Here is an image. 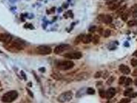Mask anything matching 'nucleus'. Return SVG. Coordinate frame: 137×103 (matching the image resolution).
<instances>
[{
    "label": "nucleus",
    "instance_id": "f257e3e1",
    "mask_svg": "<svg viewBox=\"0 0 137 103\" xmlns=\"http://www.w3.org/2000/svg\"><path fill=\"white\" fill-rule=\"evenodd\" d=\"M25 47V44L23 41L19 39H16L10 42L9 43L7 44V46L6 47H7V50L11 52H18L23 50Z\"/></svg>",
    "mask_w": 137,
    "mask_h": 103
},
{
    "label": "nucleus",
    "instance_id": "f03ea898",
    "mask_svg": "<svg viewBox=\"0 0 137 103\" xmlns=\"http://www.w3.org/2000/svg\"><path fill=\"white\" fill-rule=\"evenodd\" d=\"M18 96V92L15 90H12L5 93L3 95L2 101L4 103H11L16 100Z\"/></svg>",
    "mask_w": 137,
    "mask_h": 103
},
{
    "label": "nucleus",
    "instance_id": "7ed1b4c3",
    "mask_svg": "<svg viewBox=\"0 0 137 103\" xmlns=\"http://www.w3.org/2000/svg\"><path fill=\"white\" fill-rule=\"evenodd\" d=\"M74 66V62L70 60H64V61H60L57 65V68L62 71L69 70L73 68Z\"/></svg>",
    "mask_w": 137,
    "mask_h": 103
},
{
    "label": "nucleus",
    "instance_id": "20e7f679",
    "mask_svg": "<svg viewBox=\"0 0 137 103\" xmlns=\"http://www.w3.org/2000/svg\"><path fill=\"white\" fill-rule=\"evenodd\" d=\"M73 94L71 91H68L60 94L57 98V101L61 103H65L70 101L73 98Z\"/></svg>",
    "mask_w": 137,
    "mask_h": 103
},
{
    "label": "nucleus",
    "instance_id": "39448f33",
    "mask_svg": "<svg viewBox=\"0 0 137 103\" xmlns=\"http://www.w3.org/2000/svg\"><path fill=\"white\" fill-rule=\"evenodd\" d=\"M52 50L51 47L47 46V45H40L36 48V53L38 55H49L52 53Z\"/></svg>",
    "mask_w": 137,
    "mask_h": 103
},
{
    "label": "nucleus",
    "instance_id": "423d86ee",
    "mask_svg": "<svg viewBox=\"0 0 137 103\" xmlns=\"http://www.w3.org/2000/svg\"><path fill=\"white\" fill-rule=\"evenodd\" d=\"M70 48V46L67 44H61L56 47L54 50V53L55 54H60Z\"/></svg>",
    "mask_w": 137,
    "mask_h": 103
},
{
    "label": "nucleus",
    "instance_id": "0eeeda50",
    "mask_svg": "<svg viewBox=\"0 0 137 103\" xmlns=\"http://www.w3.org/2000/svg\"><path fill=\"white\" fill-rule=\"evenodd\" d=\"M64 57L70 59H79L81 58L82 54L80 52L68 53L64 55Z\"/></svg>",
    "mask_w": 137,
    "mask_h": 103
},
{
    "label": "nucleus",
    "instance_id": "6e6552de",
    "mask_svg": "<svg viewBox=\"0 0 137 103\" xmlns=\"http://www.w3.org/2000/svg\"><path fill=\"white\" fill-rule=\"evenodd\" d=\"M12 41V37L7 33H0V41L6 44L9 43Z\"/></svg>",
    "mask_w": 137,
    "mask_h": 103
},
{
    "label": "nucleus",
    "instance_id": "1a4fd4ad",
    "mask_svg": "<svg viewBox=\"0 0 137 103\" xmlns=\"http://www.w3.org/2000/svg\"><path fill=\"white\" fill-rule=\"evenodd\" d=\"M123 0H112L107 4L109 5V9L111 10H114L120 6Z\"/></svg>",
    "mask_w": 137,
    "mask_h": 103
},
{
    "label": "nucleus",
    "instance_id": "9d476101",
    "mask_svg": "<svg viewBox=\"0 0 137 103\" xmlns=\"http://www.w3.org/2000/svg\"><path fill=\"white\" fill-rule=\"evenodd\" d=\"M97 19H98L99 20L103 22L106 24H110L112 21V18L110 16H109V15L100 14L99 16Z\"/></svg>",
    "mask_w": 137,
    "mask_h": 103
},
{
    "label": "nucleus",
    "instance_id": "9b49d317",
    "mask_svg": "<svg viewBox=\"0 0 137 103\" xmlns=\"http://www.w3.org/2000/svg\"><path fill=\"white\" fill-rule=\"evenodd\" d=\"M116 94V90L114 88H110L106 92V98L108 99L113 98Z\"/></svg>",
    "mask_w": 137,
    "mask_h": 103
},
{
    "label": "nucleus",
    "instance_id": "f8f14e48",
    "mask_svg": "<svg viewBox=\"0 0 137 103\" xmlns=\"http://www.w3.org/2000/svg\"><path fill=\"white\" fill-rule=\"evenodd\" d=\"M89 77V74L87 72H81L76 75L75 77L76 80L78 81H81L86 80Z\"/></svg>",
    "mask_w": 137,
    "mask_h": 103
},
{
    "label": "nucleus",
    "instance_id": "ddd939ff",
    "mask_svg": "<svg viewBox=\"0 0 137 103\" xmlns=\"http://www.w3.org/2000/svg\"><path fill=\"white\" fill-rule=\"evenodd\" d=\"M119 70L121 73L125 75L129 74L130 73V69L129 68L128 66L124 65H121L120 66Z\"/></svg>",
    "mask_w": 137,
    "mask_h": 103
},
{
    "label": "nucleus",
    "instance_id": "4468645a",
    "mask_svg": "<svg viewBox=\"0 0 137 103\" xmlns=\"http://www.w3.org/2000/svg\"><path fill=\"white\" fill-rule=\"evenodd\" d=\"M92 36L91 34H88L85 35H84L83 40H82V42H83L84 44H88L92 41Z\"/></svg>",
    "mask_w": 137,
    "mask_h": 103
},
{
    "label": "nucleus",
    "instance_id": "2eb2a0df",
    "mask_svg": "<svg viewBox=\"0 0 137 103\" xmlns=\"http://www.w3.org/2000/svg\"><path fill=\"white\" fill-rule=\"evenodd\" d=\"M84 35L83 34H80V35H78L75 39L74 44L76 45H77L80 43L81 41H82V40H83V38L84 37Z\"/></svg>",
    "mask_w": 137,
    "mask_h": 103
},
{
    "label": "nucleus",
    "instance_id": "dca6fc26",
    "mask_svg": "<svg viewBox=\"0 0 137 103\" xmlns=\"http://www.w3.org/2000/svg\"><path fill=\"white\" fill-rule=\"evenodd\" d=\"M99 40H100V37L99 35H95V36H94V37L92 38V42L94 44H97L99 42Z\"/></svg>",
    "mask_w": 137,
    "mask_h": 103
},
{
    "label": "nucleus",
    "instance_id": "f3484780",
    "mask_svg": "<svg viewBox=\"0 0 137 103\" xmlns=\"http://www.w3.org/2000/svg\"><path fill=\"white\" fill-rule=\"evenodd\" d=\"M133 92L132 88H128L126 89L124 92V95L125 96H129Z\"/></svg>",
    "mask_w": 137,
    "mask_h": 103
},
{
    "label": "nucleus",
    "instance_id": "a211bd4d",
    "mask_svg": "<svg viewBox=\"0 0 137 103\" xmlns=\"http://www.w3.org/2000/svg\"><path fill=\"white\" fill-rule=\"evenodd\" d=\"M87 94H88L93 95V94H95V91L93 88L89 87V88H88L87 90Z\"/></svg>",
    "mask_w": 137,
    "mask_h": 103
},
{
    "label": "nucleus",
    "instance_id": "6ab92c4d",
    "mask_svg": "<svg viewBox=\"0 0 137 103\" xmlns=\"http://www.w3.org/2000/svg\"><path fill=\"white\" fill-rule=\"evenodd\" d=\"M121 18L122 19L123 21H126L128 19V13H123L121 15Z\"/></svg>",
    "mask_w": 137,
    "mask_h": 103
},
{
    "label": "nucleus",
    "instance_id": "aec40b11",
    "mask_svg": "<svg viewBox=\"0 0 137 103\" xmlns=\"http://www.w3.org/2000/svg\"><path fill=\"white\" fill-rule=\"evenodd\" d=\"M126 5H124L122 7H121L119 9H118L117 11V13L119 14H122L125 12V10H126Z\"/></svg>",
    "mask_w": 137,
    "mask_h": 103
},
{
    "label": "nucleus",
    "instance_id": "412c9836",
    "mask_svg": "<svg viewBox=\"0 0 137 103\" xmlns=\"http://www.w3.org/2000/svg\"><path fill=\"white\" fill-rule=\"evenodd\" d=\"M128 25L130 27H132L133 26L137 25V20H131L129 21L127 23Z\"/></svg>",
    "mask_w": 137,
    "mask_h": 103
},
{
    "label": "nucleus",
    "instance_id": "4be33fe9",
    "mask_svg": "<svg viewBox=\"0 0 137 103\" xmlns=\"http://www.w3.org/2000/svg\"><path fill=\"white\" fill-rule=\"evenodd\" d=\"M99 95L100 96V98H104L106 97V92L103 89L99 90Z\"/></svg>",
    "mask_w": 137,
    "mask_h": 103
},
{
    "label": "nucleus",
    "instance_id": "5701e85b",
    "mask_svg": "<svg viewBox=\"0 0 137 103\" xmlns=\"http://www.w3.org/2000/svg\"><path fill=\"white\" fill-rule=\"evenodd\" d=\"M111 35V31L110 29H106L105 32H104V36L105 38H108Z\"/></svg>",
    "mask_w": 137,
    "mask_h": 103
},
{
    "label": "nucleus",
    "instance_id": "b1692460",
    "mask_svg": "<svg viewBox=\"0 0 137 103\" xmlns=\"http://www.w3.org/2000/svg\"><path fill=\"white\" fill-rule=\"evenodd\" d=\"M131 100L129 98H123L120 100V101L118 103H129Z\"/></svg>",
    "mask_w": 137,
    "mask_h": 103
},
{
    "label": "nucleus",
    "instance_id": "393cba45",
    "mask_svg": "<svg viewBox=\"0 0 137 103\" xmlns=\"http://www.w3.org/2000/svg\"><path fill=\"white\" fill-rule=\"evenodd\" d=\"M126 81V77L125 76H121L119 78V80H118V83L120 84H123Z\"/></svg>",
    "mask_w": 137,
    "mask_h": 103
},
{
    "label": "nucleus",
    "instance_id": "a878e982",
    "mask_svg": "<svg viewBox=\"0 0 137 103\" xmlns=\"http://www.w3.org/2000/svg\"><path fill=\"white\" fill-rule=\"evenodd\" d=\"M131 10H132V13L134 14H137V4L134 5L133 6H132V8H131Z\"/></svg>",
    "mask_w": 137,
    "mask_h": 103
},
{
    "label": "nucleus",
    "instance_id": "bb28decb",
    "mask_svg": "<svg viewBox=\"0 0 137 103\" xmlns=\"http://www.w3.org/2000/svg\"><path fill=\"white\" fill-rule=\"evenodd\" d=\"M131 64L132 66H137V59L136 58H133L131 60Z\"/></svg>",
    "mask_w": 137,
    "mask_h": 103
},
{
    "label": "nucleus",
    "instance_id": "cd10ccee",
    "mask_svg": "<svg viewBox=\"0 0 137 103\" xmlns=\"http://www.w3.org/2000/svg\"><path fill=\"white\" fill-rule=\"evenodd\" d=\"M114 80V78L113 76H111L108 78V80L107 81V84L109 85H110V84L113 82V81Z\"/></svg>",
    "mask_w": 137,
    "mask_h": 103
},
{
    "label": "nucleus",
    "instance_id": "c85d7f7f",
    "mask_svg": "<svg viewBox=\"0 0 137 103\" xmlns=\"http://www.w3.org/2000/svg\"><path fill=\"white\" fill-rule=\"evenodd\" d=\"M102 75V72H97L95 74V75H94V77L96 78H98L101 77Z\"/></svg>",
    "mask_w": 137,
    "mask_h": 103
},
{
    "label": "nucleus",
    "instance_id": "c756f323",
    "mask_svg": "<svg viewBox=\"0 0 137 103\" xmlns=\"http://www.w3.org/2000/svg\"><path fill=\"white\" fill-rule=\"evenodd\" d=\"M132 80L130 78H128L125 81V84L126 86H129L132 83Z\"/></svg>",
    "mask_w": 137,
    "mask_h": 103
},
{
    "label": "nucleus",
    "instance_id": "7c9ffc66",
    "mask_svg": "<svg viewBox=\"0 0 137 103\" xmlns=\"http://www.w3.org/2000/svg\"><path fill=\"white\" fill-rule=\"evenodd\" d=\"M96 26H91L90 28L89 29V32H92V33H93L95 32L96 31Z\"/></svg>",
    "mask_w": 137,
    "mask_h": 103
},
{
    "label": "nucleus",
    "instance_id": "2f4dec72",
    "mask_svg": "<svg viewBox=\"0 0 137 103\" xmlns=\"http://www.w3.org/2000/svg\"><path fill=\"white\" fill-rule=\"evenodd\" d=\"M130 98H135L137 96V92H132L131 94L129 95Z\"/></svg>",
    "mask_w": 137,
    "mask_h": 103
},
{
    "label": "nucleus",
    "instance_id": "473e14b6",
    "mask_svg": "<svg viewBox=\"0 0 137 103\" xmlns=\"http://www.w3.org/2000/svg\"><path fill=\"white\" fill-rule=\"evenodd\" d=\"M27 92H28V93H29V94L32 97H33V93L30 91L29 90H28V89H27Z\"/></svg>",
    "mask_w": 137,
    "mask_h": 103
},
{
    "label": "nucleus",
    "instance_id": "72a5a7b5",
    "mask_svg": "<svg viewBox=\"0 0 137 103\" xmlns=\"http://www.w3.org/2000/svg\"><path fill=\"white\" fill-rule=\"evenodd\" d=\"M132 75H134V76H137V69L133 71V73H132Z\"/></svg>",
    "mask_w": 137,
    "mask_h": 103
},
{
    "label": "nucleus",
    "instance_id": "f704fd0d",
    "mask_svg": "<svg viewBox=\"0 0 137 103\" xmlns=\"http://www.w3.org/2000/svg\"><path fill=\"white\" fill-rule=\"evenodd\" d=\"M19 103H27V102L26 101H25V100H23V101H21Z\"/></svg>",
    "mask_w": 137,
    "mask_h": 103
},
{
    "label": "nucleus",
    "instance_id": "c9c22d12",
    "mask_svg": "<svg viewBox=\"0 0 137 103\" xmlns=\"http://www.w3.org/2000/svg\"><path fill=\"white\" fill-rule=\"evenodd\" d=\"M133 55L137 57V51H136L135 52V53H134L133 54Z\"/></svg>",
    "mask_w": 137,
    "mask_h": 103
},
{
    "label": "nucleus",
    "instance_id": "e433bc0d",
    "mask_svg": "<svg viewBox=\"0 0 137 103\" xmlns=\"http://www.w3.org/2000/svg\"><path fill=\"white\" fill-rule=\"evenodd\" d=\"M134 83H135V85L137 86V78L135 80V81H134Z\"/></svg>",
    "mask_w": 137,
    "mask_h": 103
},
{
    "label": "nucleus",
    "instance_id": "4c0bfd02",
    "mask_svg": "<svg viewBox=\"0 0 137 103\" xmlns=\"http://www.w3.org/2000/svg\"><path fill=\"white\" fill-rule=\"evenodd\" d=\"M107 103H111V102H109H109H107Z\"/></svg>",
    "mask_w": 137,
    "mask_h": 103
}]
</instances>
